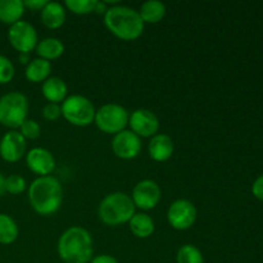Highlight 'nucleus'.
Wrapping results in <instances>:
<instances>
[{
	"mask_svg": "<svg viewBox=\"0 0 263 263\" xmlns=\"http://www.w3.org/2000/svg\"><path fill=\"white\" fill-rule=\"evenodd\" d=\"M28 200L39 215L50 216L61 208L63 187L57 177L39 176L28 186Z\"/></svg>",
	"mask_w": 263,
	"mask_h": 263,
	"instance_id": "nucleus-1",
	"label": "nucleus"
},
{
	"mask_svg": "<svg viewBox=\"0 0 263 263\" xmlns=\"http://www.w3.org/2000/svg\"><path fill=\"white\" fill-rule=\"evenodd\" d=\"M91 234L81 226H71L58 240L59 257L66 263H89L92 258Z\"/></svg>",
	"mask_w": 263,
	"mask_h": 263,
	"instance_id": "nucleus-2",
	"label": "nucleus"
},
{
	"mask_svg": "<svg viewBox=\"0 0 263 263\" xmlns=\"http://www.w3.org/2000/svg\"><path fill=\"white\" fill-rule=\"evenodd\" d=\"M104 25L118 39L130 41L143 33L145 23L139 10L127 5H113L105 12Z\"/></svg>",
	"mask_w": 263,
	"mask_h": 263,
	"instance_id": "nucleus-3",
	"label": "nucleus"
},
{
	"mask_svg": "<svg viewBox=\"0 0 263 263\" xmlns=\"http://www.w3.org/2000/svg\"><path fill=\"white\" fill-rule=\"evenodd\" d=\"M135 204L128 194L115 192L105 195L98 208L99 218L109 226L126 223L135 215Z\"/></svg>",
	"mask_w": 263,
	"mask_h": 263,
	"instance_id": "nucleus-4",
	"label": "nucleus"
},
{
	"mask_svg": "<svg viewBox=\"0 0 263 263\" xmlns=\"http://www.w3.org/2000/svg\"><path fill=\"white\" fill-rule=\"evenodd\" d=\"M28 99L23 92L10 91L0 98V123L12 130L27 120Z\"/></svg>",
	"mask_w": 263,
	"mask_h": 263,
	"instance_id": "nucleus-5",
	"label": "nucleus"
},
{
	"mask_svg": "<svg viewBox=\"0 0 263 263\" xmlns=\"http://www.w3.org/2000/svg\"><path fill=\"white\" fill-rule=\"evenodd\" d=\"M62 116L68 121L69 123L80 127L89 126L95 118L94 104L89 98L80 94L68 95L62 102Z\"/></svg>",
	"mask_w": 263,
	"mask_h": 263,
	"instance_id": "nucleus-6",
	"label": "nucleus"
},
{
	"mask_svg": "<svg viewBox=\"0 0 263 263\" xmlns=\"http://www.w3.org/2000/svg\"><path fill=\"white\" fill-rule=\"evenodd\" d=\"M128 117L130 113L125 107L117 103H107L97 109L94 122L103 133L116 135L120 131L125 130L128 125Z\"/></svg>",
	"mask_w": 263,
	"mask_h": 263,
	"instance_id": "nucleus-7",
	"label": "nucleus"
},
{
	"mask_svg": "<svg viewBox=\"0 0 263 263\" xmlns=\"http://www.w3.org/2000/svg\"><path fill=\"white\" fill-rule=\"evenodd\" d=\"M8 40L20 53H30L35 50L39 43L36 28L30 22L22 20L10 26L8 30Z\"/></svg>",
	"mask_w": 263,
	"mask_h": 263,
	"instance_id": "nucleus-8",
	"label": "nucleus"
},
{
	"mask_svg": "<svg viewBox=\"0 0 263 263\" xmlns=\"http://www.w3.org/2000/svg\"><path fill=\"white\" fill-rule=\"evenodd\" d=\"M197 208L189 199H176L167 211L168 223L176 230H187L197 220Z\"/></svg>",
	"mask_w": 263,
	"mask_h": 263,
	"instance_id": "nucleus-9",
	"label": "nucleus"
},
{
	"mask_svg": "<svg viewBox=\"0 0 263 263\" xmlns=\"http://www.w3.org/2000/svg\"><path fill=\"white\" fill-rule=\"evenodd\" d=\"M161 198V186L154 180L151 179H144L141 181H139L134 186L133 195H131V199H133L135 207L145 211L153 210L159 203Z\"/></svg>",
	"mask_w": 263,
	"mask_h": 263,
	"instance_id": "nucleus-10",
	"label": "nucleus"
},
{
	"mask_svg": "<svg viewBox=\"0 0 263 263\" xmlns=\"http://www.w3.org/2000/svg\"><path fill=\"white\" fill-rule=\"evenodd\" d=\"M130 130L139 138H152L159 130V120L154 112L146 108L135 109L128 117Z\"/></svg>",
	"mask_w": 263,
	"mask_h": 263,
	"instance_id": "nucleus-11",
	"label": "nucleus"
},
{
	"mask_svg": "<svg viewBox=\"0 0 263 263\" xmlns=\"http://www.w3.org/2000/svg\"><path fill=\"white\" fill-rule=\"evenodd\" d=\"M112 151L122 159H133L141 151V139L131 130H122L113 136Z\"/></svg>",
	"mask_w": 263,
	"mask_h": 263,
	"instance_id": "nucleus-12",
	"label": "nucleus"
},
{
	"mask_svg": "<svg viewBox=\"0 0 263 263\" xmlns=\"http://www.w3.org/2000/svg\"><path fill=\"white\" fill-rule=\"evenodd\" d=\"M27 167L39 176H49L55 168V158L49 149L35 146L26 153Z\"/></svg>",
	"mask_w": 263,
	"mask_h": 263,
	"instance_id": "nucleus-13",
	"label": "nucleus"
},
{
	"mask_svg": "<svg viewBox=\"0 0 263 263\" xmlns=\"http://www.w3.org/2000/svg\"><path fill=\"white\" fill-rule=\"evenodd\" d=\"M26 154V139L17 130L4 134L0 140V157L7 162H17Z\"/></svg>",
	"mask_w": 263,
	"mask_h": 263,
	"instance_id": "nucleus-14",
	"label": "nucleus"
},
{
	"mask_svg": "<svg viewBox=\"0 0 263 263\" xmlns=\"http://www.w3.org/2000/svg\"><path fill=\"white\" fill-rule=\"evenodd\" d=\"M174 140L167 134H156L154 136H152L148 144L149 156L157 162H163L171 158V156L174 154Z\"/></svg>",
	"mask_w": 263,
	"mask_h": 263,
	"instance_id": "nucleus-15",
	"label": "nucleus"
},
{
	"mask_svg": "<svg viewBox=\"0 0 263 263\" xmlns=\"http://www.w3.org/2000/svg\"><path fill=\"white\" fill-rule=\"evenodd\" d=\"M41 91L49 103H57V104L62 103L68 97V86L66 81L58 76L48 77L43 82Z\"/></svg>",
	"mask_w": 263,
	"mask_h": 263,
	"instance_id": "nucleus-16",
	"label": "nucleus"
},
{
	"mask_svg": "<svg viewBox=\"0 0 263 263\" xmlns=\"http://www.w3.org/2000/svg\"><path fill=\"white\" fill-rule=\"evenodd\" d=\"M67 17L66 8L58 2H48L41 9V21L49 28H59L64 23Z\"/></svg>",
	"mask_w": 263,
	"mask_h": 263,
	"instance_id": "nucleus-17",
	"label": "nucleus"
},
{
	"mask_svg": "<svg viewBox=\"0 0 263 263\" xmlns=\"http://www.w3.org/2000/svg\"><path fill=\"white\" fill-rule=\"evenodd\" d=\"M35 50L39 58L50 62L53 59L59 58L64 53V44L58 37H45L39 41Z\"/></svg>",
	"mask_w": 263,
	"mask_h": 263,
	"instance_id": "nucleus-18",
	"label": "nucleus"
},
{
	"mask_svg": "<svg viewBox=\"0 0 263 263\" xmlns=\"http://www.w3.org/2000/svg\"><path fill=\"white\" fill-rule=\"evenodd\" d=\"M128 225H130L131 233L141 239L149 238L154 233V229H156L153 218L148 213L144 212H135V215L128 221Z\"/></svg>",
	"mask_w": 263,
	"mask_h": 263,
	"instance_id": "nucleus-19",
	"label": "nucleus"
},
{
	"mask_svg": "<svg viewBox=\"0 0 263 263\" xmlns=\"http://www.w3.org/2000/svg\"><path fill=\"white\" fill-rule=\"evenodd\" d=\"M25 9L22 0H0V21L12 26L21 21Z\"/></svg>",
	"mask_w": 263,
	"mask_h": 263,
	"instance_id": "nucleus-20",
	"label": "nucleus"
},
{
	"mask_svg": "<svg viewBox=\"0 0 263 263\" xmlns=\"http://www.w3.org/2000/svg\"><path fill=\"white\" fill-rule=\"evenodd\" d=\"M51 63L46 59L35 58L31 59L30 63L26 66L25 74L26 79L31 82H44L48 77H50Z\"/></svg>",
	"mask_w": 263,
	"mask_h": 263,
	"instance_id": "nucleus-21",
	"label": "nucleus"
},
{
	"mask_svg": "<svg viewBox=\"0 0 263 263\" xmlns=\"http://www.w3.org/2000/svg\"><path fill=\"white\" fill-rule=\"evenodd\" d=\"M144 23H157L166 15V5L159 0H146L139 9Z\"/></svg>",
	"mask_w": 263,
	"mask_h": 263,
	"instance_id": "nucleus-22",
	"label": "nucleus"
},
{
	"mask_svg": "<svg viewBox=\"0 0 263 263\" xmlns=\"http://www.w3.org/2000/svg\"><path fill=\"white\" fill-rule=\"evenodd\" d=\"M20 229L12 216L0 213V244H12L17 240Z\"/></svg>",
	"mask_w": 263,
	"mask_h": 263,
	"instance_id": "nucleus-23",
	"label": "nucleus"
},
{
	"mask_svg": "<svg viewBox=\"0 0 263 263\" xmlns=\"http://www.w3.org/2000/svg\"><path fill=\"white\" fill-rule=\"evenodd\" d=\"M177 263H204V257L200 249L193 244H184L176 254Z\"/></svg>",
	"mask_w": 263,
	"mask_h": 263,
	"instance_id": "nucleus-24",
	"label": "nucleus"
},
{
	"mask_svg": "<svg viewBox=\"0 0 263 263\" xmlns=\"http://www.w3.org/2000/svg\"><path fill=\"white\" fill-rule=\"evenodd\" d=\"M95 2L97 0H66L64 5L67 9L76 14H87L94 12Z\"/></svg>",
	"mask_w": 263,
	"mask_h": 263,
	"instance_id": "nucleus-25",
	"label": "nucleus"
},
{
	"mask_svg": "<svg viewBox=\"0 0 263 263\" xmlns=\"http://www.w3.org/2000/svg\"><path fill=\"white\" fill-rule=\"evenodd\" d=\"M27 187V182H26L25 177L21 175H10V176L5 177V192L9 194L18 195L23 193Z\"/></svg>",
	"mask_w": 263,
	"mask_h": 263,
	"instance_id": "nucleus-26",
	"label": "nucleus"
},
{
	"mask_svg": "<svg viewBox=\"0 0 263 263\" xmlns=\"http://www.w3.org/2000/svg\"><path fill=\"white\" fill-rule=\"evenodd\" d=\"M14 64L8 57L0 54V84H8L14 77Z\"/></svg>",
	"mask_w": 263,
	"mask_h": 263,
	"instance_id": "nucleus-27",
	"label": "nucleus"
},
{
	"mask_svg": "<svg viewBox=\"0 0 263 263\" xmlns=\"http://www.w3.org/2000/svg\"><path fill=\"white\" fill-rule=\"evenodd\" d=\"M20 133L25 139H37L41 135V127L35 120L27 118L20 126Z\"/></svg>",
	"mask_w": 263,
	"mask_h": 263,
	"instance_id": "nucleus-28",
	"label": "nucleus"
},
{
	"mask_svg": "<svg viewBox=\"0 0 263 263\" xmlns=\"http://www.w3.org/2000/svg\"><path fill=\"white\" fill-rule=\"evenodd\" d=\"M43 116L48 121H55L62 116L61 104L57 103H46L43 108Z\"/></svg>",
	"mask_w": 263,
	"mask_h": 263,
	"instance_id": "nucleus-29",
	"label": "nucleus"
},
{
	"mask_svg": "<svg viewBox=\"0 0 263 263\" xmlns=\"http://www.w3.org/2000/svg\"><path fill=\"white\" fill-rule=\"evenodd\" d=\"M252 193L257 199L263 200V175L257 177L256 181L252 185Z\"/></svg>",
	"mask_w": 263,
	"mask_h": 263,
	"instance_id": "nucleus-30",
	"label": "nucleus"
},
{
	"mask_svg": "<svg viewBox=\"0 0 263 263\" xmlns=\"http://www.w3.org/2000/svg\"><path fill=\"white\" fill-rule=\"evenodd\" d=\"M48 0H25L23 4H25V8H28L31 10H40L43 9L46 5Z\"/></svg>",
	"mask_w": 263,
	"mask_h": 263,
	"instance_id": "nucleus-31",
	"label": "nucleus"
},
{
	"mask_svg": "<svg viewBox=\"0 0 263 263\" xmlns=\"http://www.w3.org/2000/svg\"><path fill=\"white\" fill-rule=\"evenodd\" d=\"M90 263H118L117 258L110 254H98V256L92 257Z\"/></svg>",
	"mask_w": 263,
	"mask_h": 263,
	"instance_id": "nucleus-32",
	"label": "nucleus"
},
{
	"mask_svg": "<svg viewBox=\"0 0 263 263\" xmlns=\"http://www.w3.org/2000/svg\"><path fill=\"white\" fill-rule=\"evenodd\" d=\"M108 10V5L104 0H97L95 2L94 12L98 13V14H105V12Z\"/></svg>",
	"mask_w": 263,
	"mask_h": 263,
	"instance_id": "nucleus-33",
	"label": "nucleus"
},
{
	"mask_svg": "<svg viewBox=\"0 0 263 263\" xmlns=\"http://www.w3.org/2000/svg\"><path fill=\"white\" fill-rule=\"evenodd\" d=\"M18 59H20V62L22 64H26L27 66L28 63H30V53H20V55H18Z\"/></svg>",
	"mask_w": 263,
	"mask_h": 263,
	"instance_id": "nucleus-34",
	"label": "nucleus"
},
{
	"mask_svg": "<svg viewBox=\"0 0 263 263\" xmlns=\"http://www.w3.org/2000/svg\"><path fill=\"white\" fill-rule=\"evenodd\" d=\"M5 193V176L0 172V197Z\"/></svg>",
	"mask_w": 263,
	"mask_h": 263,
	"instance_id": "nucleus-35",
	"label": "nucleus"
}]
</instances>
